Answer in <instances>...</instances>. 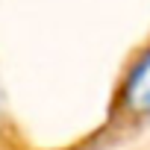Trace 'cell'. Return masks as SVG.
I'll use <instances>...</instances> for the list:
<instances>
[{"label":"cell","instance_id":"obj_1","mask_svg":"<svg viewBox=\"0 0 150 150\" xmlns=\"http://www.w3.org/2000/svg\"><path fill=\"white\" fill-rule=\"evenodd\" d=\"M127 106L138 115H150V53L132 68L127 80Z\"/></svg>","mask_w":150,"mask_h":150}]
</instances>
